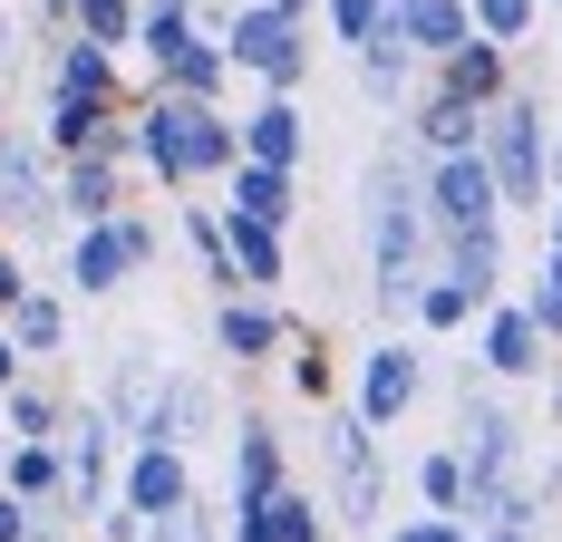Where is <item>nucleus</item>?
I'll return each mask as SVG.
<instances>
[{
	"label": "nucleus",
	"instance_id": "1",
	"mask_svg": "<svg viewBox=\"0 0 562 542\" xmlns=\"http://www.w3.org/2000/svg\"><path fill=\"white\" fill-rule=\"evenodd\" d=\"M136 174H156L166 194H204L233 174V116L224 108H194V98H166V88H136Z\"/></svg>",
	"mask_w": 562,
	"mask_h": 542
},
{
	"label": "nucleus",
	"instance_id": "2",
	"mask_svg": "<svg viewBox=\"0 0 562 542\" xmlns=\"http://www.w3.org/2000/svg\"><path fill=\"white\" fill-rule=\"evenodd\" d=\"M475 156H485V174H495V204L543 223V165H553V108H543V88L533 78H514L505 98L485 108V126H475Z\"/></svg>",
	"mask_w": 562,
	"mask_h": 542
},
{
	"label": "nucleus",
	"instance_id": "3",
	"mask_svg": "<svg viewBox=\"0 0 562 542\" xmlns=\"http://www.w3.org/2000/svg\"><path fill=\"white\" fill-rule=\"evenodd\" d=\"M58 242H68V281H58V291H68V301H116L136 271H156V252H166V223L136 214V204H116L108 223H68Z\"/></svg>",
	"mask_w": 562,
	"mask_h": 542
},
{
	"label": "nucleus",
	"instance_id": "4",
	"mask_svg": "<svg viewBox=\"0 0 562 542\" xmlns=\"http://www.w3.org/2000/svg\"><path fill=\"white\" fill-rule=\"evenodd\" d=\"M214 49H224V68H233V78H252L262 98H301V88H311V30L281 20L272 0L214 10Z\"/></svg>",
	"mask_w": 562,
	"mask_h": 542
},
{
	"label": "nucleus",
	"instance_id": "5",
	"mask_svg": "<svg viewBox=\"0 0 562 542\" xmlns=\"http://www.w3.org/2000/svg\"><path fill=\"white\" fill-rule=\"evenodd\" d=\"M49 455H58V504H49V523H68V533H78V523H98V513L116 504V455H126L116 427L98 417V397H68V407H58Z\"/></svg>",
	"mask_w": 562,
	"mask_h": 542
},
{
	"label": "nucleus",
	"instance_id": "6",
	"mask_svg": "<svg viewBox=\"0 0 562 542\" xmlns=\"http://www.w3.org/2000/svg\"><path fill=\"white\" fill-rule=\"evenodd\" d=\"M456 465H465V504L475 494H495V485H514L524 475V455H533V427L505 407V387L495 379H456Z\"/></svg>",
	"mask_w": 562,
	"mask_h": 542
},
{
	"label": "nucleus",
	"instance_id": "7",
	"mask_svg": "<svg viewBox=\"0 0 562 542\" xmlns=\"http://www.w3.org/2000/svg\"><path fill=\"white\" fill-rule=\"evenodd\" d=\"M311 445H321V475H330V485H321L330 533H339V523H349V533H379V523H389V455H379V436L359 427L349 407H330Z\"/></svg>",
	"mask_w": 562,
	"mask_h": 542
},
{
	"label": "nucleus",
	"instance_id": "8",
	"mask_svg": "<svg viewBox=\"0 0 562 542\" xmlns=\"http://www.w3.org/2000/svg\"><path fill=\"white\" fill-rule=\"evenodd\" d=\"M166 349L156 339H126L116 349V369H108V387H98V417L116 427V445H166Z\"/></svg>",
	"mask_w": 562,
	"mask_h": 542
},
{
	"label": "nucleus",
	"instance_id": "9",
	"mask_svg": "<svg viewBox=\"0 0 562 542\" xmlns=\"http://www.w3.org/2000/svg\"><path fill=\"white\" fill-rule=\"evenodd\" d=\"M417 214H427V233H505L485 156H427L417 165Z\"/></svg>",
	"mask_w": 562,
	"mask_h": 542
},
{
	"label": "nucleus",
	"instance_id": "10",
	"mask_svg": "<svg viewBox=\"0 0 562 542\" xmlns=\"http://www.w3.org/2000/svg\"><path fill=\"white\" fill-rule=\"evenodd\" d=\"M417 397H427V349L389 329V339H379V349L359 359V379H349V417H359L369 436H389L397 417L417 407Z\"/></svg>",
	"mask_w": 562,
	"mask_h": 542
},
{
	"label": "nucleus",
	"instance_id": "11",
	"mask_svg": "<svg viewBox=\"0 0 562 542\" xmlns=\"http://www.w3.org/2000/svg\"><path fill=\"white\" fill-rule=\"evenodd\" d=\"M49 108L116 116V108H136V88H126L116 49H98V39H68V30H58V39H49Z\"/></svg>",
	"mask_w": 562,
	"mask_h": 542
},
{
	"label": "nucleus",
	"instance_id": "12",
	"mask_svg": "<svg viewBox=\"0 0 562 542\" xmlns=\"http://www.w3.org/2000/svg\"><path fill=\"white\" fill-rule=\"evenodd\" d=\"M194 455L184 445H126L116 455V513H136V523H156V513H184L194 504Z\"/></svg>",
	"mask_w": 562,
	"mask_h": 542
},
{
	"label": "nucleus",
	"instance_id": "13",
	"mask_svg": "<svg viewBox=\"0 0 562 542\" xmlns=\"http://www.w3.org/2000/svg\"><path fill=\"white\" fill-rule=\"evenodd\" d=\"M543 369H553V349H543V329L524 320V301H495V310H485V329H475V379L533 387Z\"/></svg>",
	"mask_w": 562,
	"mask_h": 542
},
{
	"label": "nucleus",
	"instance_id": "14",
	"mask_svg": "<svg viewBox=\"0 0 562 542\" xmlns=\"http://www.w3.org/2000/svg\"><path fill=\"white\" fill-rule=\"evenodd\" d=\"M281 339H291V310L281 301H252V291H224L214 301V359L224 369H272Z\"/></svg>",
	"mask_w": 562,
	"mask_h": 542
},
{
	"label": "nucleus",
	"instance_id": "15",
	"mask_svg": "<svg viewBox=\"0 0 562 542\" xmlns=\"http://www.w3.org/2000/svg\"><path fill=\"white\" fill-rule=\"evenodd\" d=\"M475 126H485V108H465V98H447V88H427L417 78V98L397 108V146L427 165V156H475Z\"/></svg>",
	"mask_w": 562,
	"mask_h": 542
},
{
	"label": "nucleus",
	"instance_id": "16",
	"mask_svg": "<svg viewBox=\"0 0 562 542\" xmlns=\"http://www.w3.org/2000/svg\"><path fill=\"white\" fill-rule=\"evenodd\" d=\"M233 156L301 174V165H311V108H301V98H262V108H243V116H233Z\"/></svg>",
	"mask_w": 562,
	"mask_h": 542
},
{
	"label": "nucleus",
	"instance_id": "17",
	"mask_svg": "<svg viewBox=\"0 0 562 542\" xmlns=\"http://www.w3.org/2000/svg\"><path fill=\"white\" fill-rule=\"evenodd\" d=\"M224 542H330V504H321V485H291L262 494L252 513H224Z\"/></svg>",
	"mask_w": 562,
	"mask_h": 542
},
{
	"label": "nucleus",
	"instance_id": "18",
	"mask_svg": "<svg viewBox=\"0 0 562 542\" xmlns=\"http://www.w3.org/2000/svg\"><path fill=\"white\" fill-rule=\"evenodd\" d=\"M291 485V455H281V427L262 417V407H243L233 417V504L224 513H252L262 494H281Z\"/></svg>",
	"mask_w": 562,
	"mask_h": 542
},
{
	"label": "nucleus",
	"instance_id": "19",
	"mask_svg": "<svg viewBox=\"0 0 562 542\" xmlns=\"http://www.w3.org/2000/svg\"><path fill=\"white\" fill-rule=\"evenodd\" d=\"M224 281H233V291H252V301H272L281 281H291V233L224 214Z\"/></svg>",
	"mask_w": 562,
	"mask_h": 542
},
{
	"label": "nucleus",
	"instance_id": "20",
	"mask_svg": "<svg viewBox=\"0 0 562 542\" xmlns=\"http://www.w3.org/2000/svg\"><path fill=\"white\" fill-rule=\"evenodd\" d=\"M68 310H78V301H68V291H49V281H30V291L0 310V339L20 349V369H40V359H58V349H68Z\"/></svg>",
	"mask_w": 562,
	"mask_h": 542
},
{
	"label": "nucleus",
	"instance_id": "21",
	"mask_svg": "<svg viewBox=\"0 0 562 542\" xmlns=\"http://www.w3.org/2000/svg\"><path fill=\"white\" fill-rule=\"evenodd\" d=\"M427 88H447V98H465V108H495V98L514 88V49H495V39H475V30H465V39L427 68Z\"/></svg>",
	"mask_w": 562,
	"mask_h": 542
},
{
	"label": "nucleus",
	"instance_id": "22",
	"mask_svg": "<svg viewBox=\"0 0 562 542\" xmlns=\"http://www.w3.org/2000/svg\"><path fill=\"white\" fill-rule=\"evenodd\" d=\"M349 68H359V98H369V108H389V116L407 108V98H417V78H427V68H417V49L397 39L389 20H379V30L349 49Z\"/></svg>",
	"mask_w": 562,
	"mask_h": 542
},
{
	"label": "nucleus",
	"instance_id": "23",
	"mask_svg": "<svg viewBox=\"0 0 562 542\" xmlns=\"http://www.w3.org/2000/svg\"><path fill=\"white\" fill-rule=\"evenodd\" d=\"M437 281H456L475 310L505 301V233H437Z\"/></svg>",
	"mask_w": 562,
	"mask_h": 542
},
{
	"label": "nucleus",
	"instance_id": "24",
	"mask_svg": "<svg viewBox=\"0 0 562 542\" xmlns=\"http://www.w3.org/2000/svg\"><path fill=\"white\" fill-rule=\"evenodd\" d=\"M224 194H233V204H214V214L272 223V233H291V223H301V174H281V165H243V156H233Z\"/></svg>",
	"mask_w": 562,
	"mask_h": 542
},
{
	"label": "nucleus",
	"instance_id": "25",
	"mask_svg": "<svg viewBox=\"0 0 562 542\" xmlns=\"http://www.w3.org/2000/svg\"><path fill=\"white\" fill-rule=\"evenodd\" d=\"M116 204H126V165H108V156L58 165V223H108Z\"/></svg>",
	"mask_w": 562,
	"mask_h": 542
},
{
	"label": "nucleus",
	"instance_id": "26",
	"mask_svg": "<svg viewBox=\"0 0 562 542\" xmlns=\"http://www.w3.org/2000/svg\"><path fill=\"white\" fill-rule=\"evenodd\" d=\"M194 436H224V387L204 369H166V445L194 455Z\"/></svg>",
	"mask_w": 562,
	"mask_h": 542
},
{
	"label": "nucleus",
	"instance_id": "27",
	"mask_svg": "<svg viewBox=\"0 0 562 542\" xmlns=\"http://www.w3.org/2000/svg\"><path fill=\"white\" fill-rule=\"evenodd\" d=\"M146 88H166V98H194V108H224V88H233V68H224V49L194 30L184 49L166 58V68H146Z\"/></svg>",
	"mask_w": 562,
	"mask_h": 542
},
{
	"label": "nucleus",
	"instance_id": "28",
	"mask_svg": "<svg viewBox=\"0 0 562 542\" xmlns=\"http://www.w3.org/2000/svg\"><path fill=\"white\" fill-rule=\"evenodd\" d=\"M389 30L417 49V68H437L465 39V0H389Z\"/></svg>",
	"mask_w": 562,
	"mask_h": 542
},
{
	"label": "nucleus",
	"instance_id": "29",
	"mask_svg": "<svg viewBox=\"0 0 562 542\" xmlns=\"http://www.w3.org/2000/svg\"><path fill=\"white\" fill-rule=\"evenodd\" d=\"M58 407H68V387H49L40 369H30L20 387H0V436H10V445H49V436H58Z\"/></svg>",
	"mask_w": 562,
	"mask_h": 542
},
{
	"label": "nucleus",
	"instance_id": "30",
	"mask_svg": "<svg viewBox=\"0 0 562 542\" xmlns=\"http://www.w3.org/2000/svg\"><path fill=\"white\" fill-rule=\"evenodd\" d=\"M281 387H291L301 407H330L339 397V369H330V349H321V329H291V339H281Z\"/></svg>",
	"mask_w": 562,
	"mask_h": 542
},
{
	"label": "nucleus",
	"instance_id": "31",
	"mask_svg": "<svg viewBox=\"0 0 562 542\" xmlns=\"http://www.w3.org/2000/svg\"><path fill=\"white\" fill-rule=\"evenodd\" d=\"M417 513L465 523V465H456V445H427V455H417Z\"/></svg>",
	"mask_w": 562,
	"mask_h": 542
},
{
	"label": "nucleus",
	"instance_id": "32",
	"mask_svg": "<svg viewBox=\"0 0 562 542\" xmlns=\"http://www.w3.org/2000/svg\"><path fill=\"white\" fill-rule=\"evenodd\" d=\"M465 30L495 39V49H524V39L543 30V0H465Z\"/></svg>",
	"mask_w": 562,
	"mask_h": 542
},
{
	"label": "nucleus",
	"instance_id": "33",
	"mask_svg": "<svg viewBox=\"0 0 562 542\" xmlns=\"http://www.w3.org/2000/svg\"><path fill=\"white\" fill-rule=\"evenodd\" d=\"M58 30H68V39H98V49H126V39H136V0H68Z\"/></svg>",
	"mask_w": 562,
	"mask_h": 542
},
{
	"label": "nucleus",
	"instance_id": "34",
	"mask_svg": "<svg viewBox=\"0 0 562 542\" xmlns=\"http://www.w3.org/2000/svg\"><path fill=\"white\" fill-rule=\"evenodd\" d=\"M175 233L194 242V262H204L214 301H224V291H233V281H224V214H214V204H175Z\"/></svg>",
	"mask_w": 562,
	"mask_h": 542
},
{
	"label": "nucleus",
	"instance_id": "35",
	"mask_svg": "<svg viewBox=\"0 0 562 542\" xmlns=\"http://www.w3.org/2000/svg\"><path fill=\"white\" fill-rule=\"evenodd\" d=\"M136 542H224V504H214V494H194L184 513H156Z\"/></svg>",
	"mask_w": 562,
	"mask_h": 542
},
{
	"label": "nucleus",
	"instance_id": "36",
	"mask_svg": "<svg viewBox=\"0 0 562 542\" xmlns=\"http://www.w3.org/2000/svg\"><path fill=\"white\" fill-rule=\"evenodd\" d=\"M407 320H417V329H465V320H485V310H475L456 281H437V271H427V291L407 301Z\"/></svg>",
	"mask_w": 562,
	"mask_h": 542
},
{
	"label": "nucleus",
	"instance_id": "37",
	"mask_svg": "<svg viewBox=\"0 0 562 542\" xmlns=\"http://www.w3.org/2000/svg\"><path fill=\"white\" fill-rule=\"evenodd\" d=\"M379 20H389V0H321V30H330V49H359Z\"/></svg>",
	"mask_w": 562,
	"mask_h": 542
},
{
	"label": "nucleus",
	"instance_id": "38",
	"mask_svg": "<svg viewBox=\"0 0 562 542\" xmlns=\"http://www.w3.org/2000/svg\"><path fill=\"white\" fill-rule=\"evenodd\" d=\"M514 301H524V320L543 329V349H562V291H553V281H524Z\"/></svg>",
	"mask_w": 562,
	"mask_h": 542
},
{
	"label": "nucleus",
	"instance_id": "39",
	"mask_svg": "<svg viewBox=\"0 0 562 542\" xmlns=\"http://www.w3.org/2000/svg\"><path fill=\"white\" fill-rule=\"evenodd\" d=\"M379 542H475V533L447 513H407V523H379Z\"/></svg>",
	"mask_w": 562,
	"mask_h": 542
},
{
	"label": "nucleus",
	"instance_id": "40",
	"mask_svg": "<svg viewBox=\"0 0 562 542\" xmlns=\"http://www.w3.org/2000/svg\"><path fill=\"white\" fill-rule=\"evenodd\" d=\"M20 291H30V252H10V242H0V310H10Z\"/></svg>",
	"mask_w": 562,
	"mask_h": 542
},
{
	"label": "nucleus",
	"instance_id": "41",
	"mask_svg": "<svg viewBox=\"0 0 562 542\" xmlns=\"http://www.w3.org/2000/svg\"><path fill=\"white\" fill-rule=\"evenodd\" d=\"M30 523H40V513H30L20 494H0V542H30Z\"/></svg>",
	"mask_w": 562,
	"mask_h": 542
},
{
	"label": "nucleus",
	"instance_id": "42",
	"mask_svg": "<svg viewBox=\"0 0 562 542\" xmlns=\"http://www.w3.org/2000/svg\"><path fill=\"white\" fill-rule=\"evenodd\" d=\"M88 533H98V542H136V533H146V523H136V513H116V504H108V513H98Z\"/></svg>",
	"mask_w": 562,
	"mask_h": 542
},
{
	"label": "nucleus",
	"instance_id": "43",
	"mask_svg": "<svg viewBox=\"0 0 562 542\" xmlns=\"http://www.w3.org/2000/svg\"><path fill=\"white\" fill-rule=\"evenodd\" d=\"M10 68H20V20L0 10V88H10Z\"/></svg>",
	"mask_w": 562,
	"mask_h": 542
},
{
	"label": "nucleus",
	"instance_id": "44",
	"mask_svg": "<svg viewBox=\"0 0 562 542\" xmlns=\"http://www.w3.org/2000/svg\"><path fill=\"white\" fill-rule=\"evenodd\" d=\"M543 379H553V397H543V436H562V349H553V369H543Z\"/></svg>",
	"mask_w": 562,
	"mask_h": 542
},
{
	"label": "nucleus",
	"instance_id": "45",
	"mask_svg": "<svg viewBox=\"0 0 562 542\" xmlns=\"http://www.w3.org/2000/svg\"><path fill=\"white\" fill-rule=\"evenodd\" d=\"M543 252H562V194L543 204Z\"/></svg>",
	"mask_w": 562,
	"mask_h": 542
},
{
	"label": "nucleus",
	"instance_id": "46",
	"mask_svg": "<svg viewBox=\"0 0 562 542\" xmlns=\"http://www.w3.org/2000/svg\"><path fill=\"white\" fill-rule=\"evenodd\" d=\"M475 542H543V533H524V523H485Z\"/></svg>",
	"mask_w": 562,
	"mask_h": 542
},
{
	"label": "nucleus",
	"instance_id": "47",
	"mask_svg": "<svg viewBox=\"0 0 562 542\" xmlns=\"http://www.w3.org/2000/svg\"><path fill=\"white\" fill-rule=\"evenodd\" d=\"M20 379H30V369H20V349L0 339V387H20Z\"/></svg>",
	"mask_w": 562,
	"mask_h": 542
},
{
	"label": "nucleus",
	"instance_id": "48",
	"mask_svg": "<svg viewBox=\"0 0 562 542\" xmlns=\"http://www.w3.org/2000/svg\"><path fill=\"white\" fill-rule=\"evenodd\" d=\"M30 542H78V533H68V523H49V513H40V523H30Z\"/></svg>",
	"mask_w": 562,
	"mask_h": 542
},
{
	"label": "nucleus",
	"instance_id": "49",
	"mask_svg": "<svg viewBox=\"0 0 562 542\" xmlns=\"http://www.w3.org/2000/svg\"><path fill=\"white\" fill-rule=\"evenodd\" d=\"M281 20H301V30H311V10H321V0H272Z\"/></svg>",
	"mask_w": 562,
	"mask_h": 542
},
{
	"label": "nucleus",
	"instance_id": "50",
	"mask_svg": "<svg viewBox=\"0 0 562 542\" xmlns=\"http://www.w3.org/2000/svg\"><path fill=\"white\" fill-rule=\"evenodd\" d=\"M533 281H553V291H562V252H543V271H533Z\"/></svg>",
	"mask_w": 562,
	"mask_h": 542
},
{
	"label": "nucleus",
	"instance_id": "51",
	"mask_svg": "<svg viewBox=\"0 0 562 542\" xmlns=\"http://www.w3.org/2000/svg\"><path fill=\"white\" fill-rule=\"evenodd\" d=\"M40 20H49V30H58V20H68V0H40Z\"/></svg>",
	"mask_w": 562,
	"mask_h": 542
},
{
	"label": "nucleus",
	"instance_id": "52",
	"mask_svg": "<svg viewBox=\"0 0 562 542\" xmlns=\"http://www.w3.org/2000/svg\"><path fill=\"white\" fill-rule=\"evenodd\" d=\"M553 156H562V116H553Z\"/></svg>",
	"mask_w": 562,
	"mask_h": 542
},
{
	"label": "nucleus",
	"instance_id": "53",
	"mask_svg": "<svg viewBox=\"0 0 562 542\" xmlns=\"http://www.w3.org/2000/svg\"><path fill=\"white\" fill-rule=\"evenodd\" d=\"M543 10H562V0H543Z\"/></svg>",
	"mask_w": 562,
	"mask_h": 542
},
{
	"label": "nucleus",
	"instance_id": "54",
	"mask_svg": "<svg viewBox=\"0 0 562 542\" xmlns=\"http://www.w3.org/2000/svg\"><path fill=\"white\" fill-rule=\"evenodd\" d=\"M0 126H10V116H0Z\"/></svg>",
	"mask_w": 562,
	"mask_h": 542
},
{
	"label": "nucleus",
	"instance_id": "55",
	"mask_svg": "<svg viewBox=\"0 0 562 542\" xmlns=\"http://www.w3.org/2000/svg\"><path fill=\"white\" fill-rule=\"evenodd\" d=\"M0 445H10V436H0Z\"/></svg>",
	"mask_w": 562,
	"mask_h": 542
}]
</instances>
